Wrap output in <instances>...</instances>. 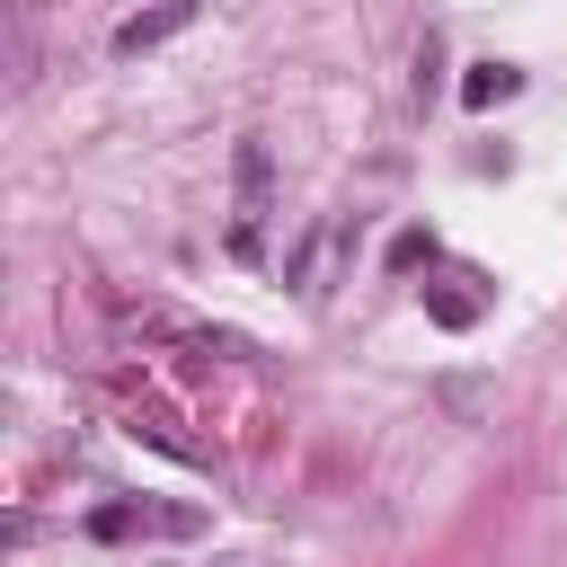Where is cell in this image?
<instances>
[{
    "label": "cell",
    "instance_id": "1",
    "mask_svg": "<svg viewBox=\"0 0 567 567\" xmlns=\"http://www.w3.org/2000/svg\"><path fill=\"white\" fill-rule=\"evenodd\" d=\"M230 248H239V257L266 248V151H257V142H239V213H230Z\"/></svg>",
    "mask_w": 567,
    "mask_h": 567
},
{
    "label": "cell",
    "instance_id": "2",
    "mask_svg": "<svg viewBox=\"0 0 567 567\" xmlns=\"http://www.w3.org/2000/svg\"><path fill=\"white\" fill-rule=\"evenodd\" d=\"M44 71V0H9V89H35Z\"/></svg>",
    "mask_w": 567,
    "mask_h": 567
},
{
    "label": "cell",
    "instance_id": "3",
    "mask_svg": "<svg viewBox=\"0 0 567 567\" xmlns=\"http://www.w3.org/2000/svg\"><path fill=\"white\" fill-rule=\"evenodd\" d=\"M195 9H204V0H159V9H142V18H124V27H115V53H151V44H168Z\"/></svg>",
    "mask_w": 567,
    "mask_h": 567
},
{
    "label": "cell",
    "instance_id": "4",
    "mask_svg": "<svg viewBox=\"0 0 567 567\" xmlns=\"http://www.w3.org/2000/svg\"><path fill=\"white\" fill-rule=\"evenodd\" d=\"M337 248H346V221H319V230H310V239L292 248V284H301L310 301L328 292V266H337Z\"/></svg>",
    "mask_w": 567,
    "mask_h": 567
},
{
    "label": "cell",
    "instance_id": "5",
    "mask_svg": "<svg viewBox=\"0 0 567 567\" xmlns=\"http://www.w3.org/2000/svg\"><path fill=\"white\" fill-rule=\"evenodd\" d=\"M505 89H514V71H496V62H487V71L470 80V106H487V97H505Z\"/></svg>",
    "mask_w": 567,
    "mask_h": 567
}]
</instances>
